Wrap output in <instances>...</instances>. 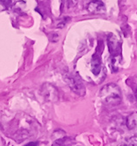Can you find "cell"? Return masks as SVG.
I'll list each match as a JSON object with an SVG mask.
<instances>
[{"label":"cell","mask_w":137,"mask_h":146,"mask_svg":"<svg viewBox=\"0 0 137 146\" xmlns=\"http://www.w3.org/2000/svg\"><path fill=\"white\" fill-rule=\"evenodd\" d=\"M99 98L105 106L114 107L121 103L122 92L119 86L113 83L105 85L99 91Z\"/></svg>","instance_id":"1"},{"label":"cell","mask_w":137,"mask_h":146,"mask_svg":"<svg viewBox=\"0 0 137 146\" xmlns=\"http://www.w3.org/2000/svg\"><path fill=\"white\" fill-rule=\"evenodd\" d=\"M108 41V48L111 55V61H112V69L113 72L117 71V64L120 61L121 56V42L119 39L114 35H110L107 39Z\"/></svg>","instance_id":"2"},{"label":"cell","mask_w":137,"mask_h":146,"mask_svg":"<svg viewBox=\"0 0 137 146\" xmlns=\"http://www.w3.org/2000/svg\"><path fill=\"white\" fill-rule=\"evenodd\" d=\"M66 81L68 82L69 86L72 92L79 96H83L85 94V87L83 86L81 78L77 75H69L68 76Z\"/></svg>","instance_id":"3"},{"label":"cell","mask_w":137,"mask_h":146,"mask_svg":"<svg viewBox=\"0 0 137 146\" xmlns=\"http://www.w3.org/2000/svg\"><path fill=\"white\" fill-rule=\"evenodd\" d=\"M42 97L46 101L49 102H56L59 100V92L58 90L51 84L46 83L42 86L40 89Z\"/></svg>","instance_id":"4"},{"label":"cell","mask_w":137,"mask_h":146,"mask_svg":"<svg viewBox=\"0 0 137 146\" xmlns=\"http://www.w3.org/2000/svg\"><path fill=\"white\" fill-rule=\"evenodd\" d=\"M103 42H99V46L97 47L96 52L93 54L91 62V72L93 75L98 76L100 71H101V67H102V62H101V54L103 52Z\"/></svg>","instance_id":"5"},{"label":"cell","mask_w":137,"mask_h":146,"mask_svg":"<svg viewBox=\"0 0 137 146\" xmlns=\"http://www.w3.org/2000/svg\"><path fill=\"white\" fill-rule=\"evenodd\" d=\"M87 10L91 13H103L105 12V6L101 0H92L88 4Z\"/></svg>","instance_id":"6"},{"label":"cell","mask_w":137,"mask_h":146,"mask_svg":"<svg viewBox=\"0 0 137 146\" xmlns=\"http://www.w3.org/2000/svg\"><path fill=\"white\" fill-rule=\"evenodd\" d=\"M126 127L130 130L137 129V112H134L128 116L126 121Z\"/></svg>","instance_id":"7"},{"label":"cell","mask_w":137,"mask_h":146,"mask_svg":"<svg viewBox=\"0 0 137 146\" xmlns=\"http://www.w3.org/2000/svg\"><path fill=\"white\" fill-rule=\"evenodd\" d=\"M123 146H137V135H133L126 138L123 143Z\"/></svg>","instance_id":"8"},{"label":"cell","mask_w":137,"mask_h":146,"mask_svg":"<svg viewBox=\"0 0 137 146\" xmlns=\"http://www.w3.org/2000/svg\"><path fill=\"white\" fill-rule=\"evenodd\" d=\"M68 140L69 138L66 137H61L60 139L56 140L54 143L52 144V146H68Z\"/></svg>","instance_id":"9"},{"label":"cell","mask_w":137,"mask_h":146,"mask_svg":"<svg viewBox=\"0 0 137 146\" xmlns=\"http://www.w3.org/2000/svg\"><path fill=\"white\" fill-rule=\"evenodd\" d=\"M62 4H65L67 6H71V5H76L77 0H62Z\"/></svg>","instance_id":"10"},{"label":"cell","mask_w":137,"mask_h":146,"mask_svg":"<svg viewBox=\"0 0 137 146\" xmlns=\"http://www.w3.org/2000/svg\"><path fill=\"white\" fill-rule=\"evenodd\" d=\"M0 3L3 5H5V7H9L11 4H12V0H0Z\"/></svg>","instance_id":"11"},{"label":"cell","mask_w":137,"mask_h":146,"mask_svg":"<svg viewBox=\"0 0 137 146\" xmlns=\"http://www.w3.org/2000/svg\"><path fill=\"white\" fill-rule=\"evenodd\" d=\"M25 146H39V142H31Z\"/></svg>","instance_id":"12"},{"label":"cell","mask_w":137,"mask_h":146,"mask_svg":"<svg viewBox=\"0 0 137 146\" xmlns=\"http://www.w3.org/2000/svg\"><path fill=\"white\" fill-rule=\"evenodd\" d=\"M135 96H136V99H137V89H136V92H135Z\"/></svg>","instance_id":"13"}]
</instances>
